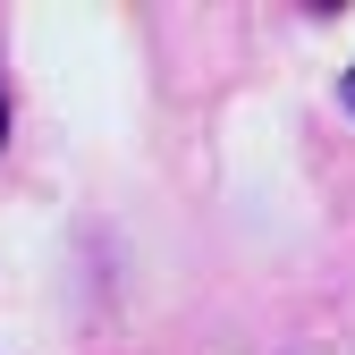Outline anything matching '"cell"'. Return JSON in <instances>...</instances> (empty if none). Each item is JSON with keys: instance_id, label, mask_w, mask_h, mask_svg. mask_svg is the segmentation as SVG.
<instances>
[{"instance_id": "6da1fadb", "label": "cell", "mask_w": 355, "mask_h": 355, "mask_svg": "<svg viewBox=\"0 0 355 355\" xmlns=\"http://www.w3.org/2000/svg\"><path fill=\"white\" fill-rule=\"evenodd\" d=\"M347 102H355V68H347Z\"/></svg>"}, {"instance_id": "7a4b0ae2", "label": "cell", "mask_w": 355, "mask_h": 355, "mask_svg": "<svg viewBox=\"0 0 355 355\" xmlns=\"http://www.w3.org/2000/svg\"><path fill=\"white\" fill-rule=\"evenodd\" d=\"M0 127H9V110H0Z\"/></svg>"}]
</instances>
